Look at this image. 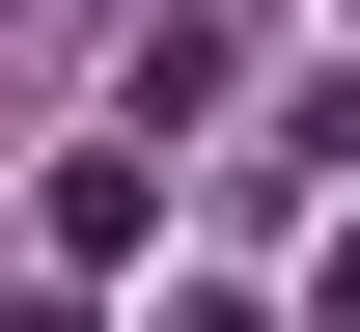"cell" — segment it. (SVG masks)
Instances as JSON below:
<instances>
[{
  "label": "cell",
  "mask_w": 360,
  "mask_h": 332,
  "mask_svg": "<svg viewBox=\"0 0 360 332\" xmlns=\"http://www.w3.org/2000/svg\"><path fill=\"white\" fill-rule=\"evenodd\" d=\"M333 166H360V84H333Z\"/></svg>",
  "instance_id": "cell-1"
}]
</instances>
